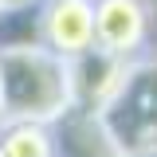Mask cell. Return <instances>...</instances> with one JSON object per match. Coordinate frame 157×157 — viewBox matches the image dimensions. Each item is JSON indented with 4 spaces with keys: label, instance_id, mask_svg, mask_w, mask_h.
Segmentation results:
<instances>
[{
    "label": "cell",
    "instance_id": "6da1fadb",
    "mask_svg": "<svg viewBox=\"0 0 157 157\" xmlns=\"http://www.w3.org/2000/svg\"><path fill=\"white\" fill-rule=\"evenodd\" d=\"M0 110L4 122H63L75 110L71 59L55 55L43 43L0 47Z\"/></svg>",
    "mask_w": 157,
    "mask_h": 157
},
{
    "label": "cell",
    "instance_id": "7a4b0ae2",
    "mask_svg": "<svg viewBox=\"0 0 157 157\" xmlns=\"http://www.w3.org/2000/svg\"><path fill=\"white\" fill-rule=\"evenodd\" d=\"M102 134L126 157L157 153V59H130L114 90L94 110Z\"/></svg>",
    "mask_w": 157,
    "mask_h": 157
},
{
    "label": "cell",
    "instance_id": "3957f363",
    "mask_svg": "<svg viewBox=\"0 0 157 157\" xmlns=\"http://www.w3.org/2000/svg\"><path fill=\"white\" fill-rule=\"evenodd\" d=\"M149 36V8L141 0H94V47L114 59H130L141 51Z\"/></svg>",
    "mask_w": 157,
    "mask_h": 157
},
{
    "label": "cell",
    "instance_id": "277c9868",
    "mask_svg": "<svg viewBox=\"0 0 157 157\" xmlns=\"http://www.w3.org/2000/svg\"><path fill=\"white\" fill-rule=\"evenodd\" d=\"M39 36L63 59H78L94 47V0H43Z\"/></svg>",
    "mask_w": 157,
    "mask_h": 157
},
{
    "label": "cell",
    "instance_id": "5b68a950",
    "mask_svg": "<svg viewBox=\"0 0 157 157\" xmlns=\"http://www.w3.org/2000/svg\"><path fill=\"white\" fill-rule=\"evenodd\" d=\"M55 157H126L114 149V141L102 134L94 114H67L63 118V137L55 145Z\"/></svg>",
    "mask_w": 157,
    "mask_h": 157
},
{
    "label": "cell",
    "instance_id": "8992f818",
    "mask_svg": "<svg viewBox=\"0 0 157 157\" xmlns=\"http://www.w3.org/2000/svg\"><path fill=\"white\" fill-rule=\"evenodd\" d=\"M0 157H55V137L36 122H8L0 130Z\"/></svg>",
    "mask_w": 157,
    "mask_h": 157
},
{
    "label": "cell",
    "instance_id": "52a82bcc",
    "mask_svg": "<svg viewBox=\"0 0 157 157\" xmlns=\"http://www.w3.org/2000/svg\"><path fill=\"white\" fill-rule=\"evenodd\" d=\"M32 0H0V12H20V8H28Z\"/></svg>",
    "mask_w": 157,
    "mask_h": 157
},
{
    "label": "cell",
    "instance_id": "ba28073f",
    "mask_svg": "<svg viewBox=\"0 0 157 157\" xmlns=\"http://www.w3.org/2000/svg\"><path fill=\"white\" fill-rule=\"evenodd\" d=\"M4 126H8V122H4V110H0V130H4Z\"/></svg>",
    "mask_w": 157,
    "mask_h": 157
}]
</instances>
